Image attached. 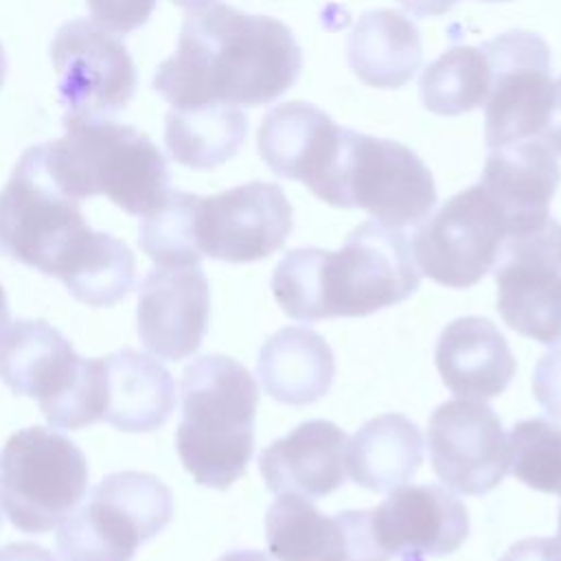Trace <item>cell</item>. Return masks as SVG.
Here are the masks:
<instances>
[{
  "instance_id": "f546056e",
  "label": "cell",
  "mask_w": 561,
  "mask_h": 561,
  "mask_svg": "<svg viewBox=\"0 0 561 561\" xmlns=\"http://www.w3.org/2000/svg\"><path fill=\"white\" fill-rule=\"evenodd\" d=\"M134 276L136 259L127 243L96 232L85 256L64 278V287L88 307H112L134 287Z\"/></svg>"
},
{
  "instance_id": "8d00e7d4",
  "label": "cell",
  "mask_w": 561,
  "mask_h": 561,
  "mask_svg": "<svg viewBox=\"0 0 561 561\" xmlns=\"http://www.w3.org/2000/svg\"><path fill=\"white\" fill-rule=\"evenodd\" d=\"M414 18H436L454 9L458 0H394Z\"/></svg>"
},
{
  "instance_id": "3957f363",
  "label": "cell",
  "mask_w": 561,
  "mask_h": 561,
  "mask_svg": "<svg viewBox=\"0 0 561 561\" xmlns=\"http://www.w3.org/2000/svg\"><path fill=\"white\" fill-rule=\"evenodd\" d=\"M64 131L44 142V153L57 182L79 202L105 195L127 215L145 217L167 197V158L140 129L68 112Z\"/></svg>"
},
{
  "instance_id": "5bb4252c",
  "label": "cell",
  "mask_w": 561,
  "mask_h": 561,
  "mask_svg": "<svg viewBox=\"0 0 561 561\" xmlns=\"http://www.w3.org/2000/svg\"><path fill=\"white\" fill-rule=\"evenodd\" d=\"M294 230L291 204L272 182H248L199 197L195 232L204 256L252 263L283 248Z\"/></svg>"
},
{
  "instance_id": "d4e9b609",
  "label": "cell",
  "mask_w": 561,
  "mask_h": 561,
  "mask_svg": "<svg viewBox=\"0 0 561 561\" xmlns=\"http://www.w3.org/2000/svg\"><path fill=\"white\" fill-rule=\"evenodd\" d=\"M346 57L362 83L381 90L401 88L423 59L419 28L399 11H366L348 35Z\"/></svg>"
},
{
  "instance_id": "e0dca14e",
  "label": "cell",
  "mask_w": 561,
  "mask_h": 561,
  "mask_svg": "<svg viewBox=\"0 0 561 561\" xmlns=\"http://www.w3.org/2000/svg\"><path fill=\"white\" fill-rule=\"evenodd\" d=\"M379 548L397 561H427L456 552L469 535L467 506L445 486H397L373 508Z\"/></svg>"
},
{
  "instance_id": "ac0fdd59",
  "label": "cell",
  "mask_w": 561,
  "mask_h": 561,
  "mask_svg": "<svg viewBox=\"0 0 561 561\" xmlns=\"http://www.w3.org/2000/svg\"><path fill=\"white\" fill-rule=\"evenodd\" d=\"M210 318V285L199 265L156 267L140 283L136 327L140 342L158 357H191Z\"/></svg>"
},
{
  "instance_id": "b9f144b4",
  "label": "cell",
  "mask_w": 561,
  "mask_h": 561,
  "mask_svg": "<svg viewBox=\"0 0 561 561\" xmlns=\"http://www.w3.org/2000/svg\"><path fill=\"white\" fill-rule=\"evenodd\" d=\"M557 533H559V541H561V508H559V528H557Z\"/></svg>"
},
{
  "instance_id": "f35d334b",
  "label": "cell",
  "mask_w": 561,
  "mask_h": 561,
  "mask_svg": "<svg viewBox=\"0 0 561 561\" xmlns=\"http://www.w3.org/2000/svg\"><path fill=\"white\" fill-rule=\"evenodd\" d=\"M9 327V302H7V294L0 285V333Z\"/></svg>"
},
{
  "instance_id": "ab89813d",
  "label": "cell",
  "mask_w": 561,
  "mask_h": 561,
  "mask_svg": "<svg viewBox=\"0 0 561 561\" xmlns=\"http://www.w3.org/2000/svg\"><path fill=\"white\" fill-rule=\"evenodd\" d=\"M173 4H178V7H182V9H204V7H208V4H213L215 0H171Z\"/></svg>"
},
{
  "instance_id": "484cf974",
  "label": "cell",
  "mask_w": 561,
  "mask_h": 561,
  "mask_svg": "<svg viewBox=\"0 0 561 561\" xmlns=\"http://www.w3.org/2000/svg\"><path fill=\"white\" fill-rule=\"evenodd\" d=\"M423 436L416 423L399 412L366 421L346 443V469L368 491H392L421 467Z\"/></svg>"
},
{
  "instance_id": "4dcf8cb0",
  "label": "cell",
  "mask_w": 561,
  "mask_h": 561,
  "mask_svg": "<svg viewBox=\"0 0 561 561\" xmlns=\"http://www.w3.org/2000/svg\"><path fill=\"white\" fill-rule=\"evenodd\" d=\"M508 471L535 491L561 495V425L539 416L517 421L508 436Z\"/></svg>"
},
{
  "instance_id": "ee69618b",
  "label": "cell",
  "mask_w": 561,
  "mask_h": 561,
  "mask_svg": "<svg viewBox=\"0 0 561 561\" xmlns=\"http://www.w3.org/2000/svg\"><path fill=\"white\" fill-rule=\"evenodd\" d=\"M0 526H2V513H0Z\"/></svg>"
},
{
  "instance_id": "836d02e7",
  "label": "cell",
  "mask_w": 561,
  "mask_h": 561,
  "mask_svg": "<svg viewBox=\"0 0 561 561\" xmlns=\"http://www.w3.org/2000/svg\"><path fill=\"white\" fill-rule=\"evenodd\" d=\"M500 561H561V541L550 537H530L513 543Z\"/></svg>"
},
{
  "instance_id": "d6a6232c",
  "label": "cell",
  "mask_w": 561,
  "mask_h": 561,
  "mask_svg": "<svg viewBox=\"0 0 561 561\" xmlns=\"http://www.w3.org/2000/svg\"><path fill=\"white\" fill-rule=\"evenodd\" d=\"M533 394L548 416L561 421V344L552 346L535 364Z\"/></svg>"
},
{
  "instance_id": "30bf717a",
  "label": "cell",
  "mask_w": 561,
  "mask_h": 561,
  "mask_svg": "<svg viewBox=\"0 0 561 561\" xmlns=\"http://www.w3.org/2000/svg\"><path fill=\"white\" fill-rule=\"evenodd\" d=\"M489 61L484 142L497 149L541 136L548 125L554 79L548 42L533 31H506L482 42Z\"/></svg>"
},
{
  "instance_id": "7c38bea8",
  "label": "cell",
  "mask_w": 561,
  "mask_h": 561,
  "mask_svg": "<svg viewBox=\"0 0 561 561\" xmlns=\"http://www.w3.org/2000/svg\"><path fill=\"white\" fill-rule=\"evenodd\" d=\"M57 96L70 114L110 118L136 92V68L125 44L96 24L77 18L61 24L50 44Z\"/></svg>"
},
{
  "instance_id": "5b68a950",
  "label": "cell",
  "mask_w": 561,
  "mask_h": 561,
  "mask_svg": "<svg viewBox=\"0 0 561 561\" xmlns=\"http://www.w3.org/2000/svg\"><path fill=\"white\" fill-rule=\"evenodd\" d=\"M0 381L37 401L55 430H81L103 421V359L81 357L46 320H15L0 333Z\"/></svg>"
},
{
  "instance_id": "277c9868",
  "label": "cell",
  "mask_w": 561,
  "mask_h": 561,
  "mask_svg": "<svg viewBox=\"0 0 561 561\" xmlns=\"http://www.w3.org/2000/svg\"><path fill=\"white\" fill-rule=\"evenodd\" d=\"M96 230L48 167L44 145L28 147L0 191V254L64 280Z\"/></svg>"
},
{
  "instance_id": "ba28073f",
  "label": "cell",
  "mask_w": 561,
  "mask_h": 561,
  "mask_svg": "<svg viewBox=\"0 0 561 561\" xmlns=\"http://www.w3.org/2000/svg\"><path fill=\"white\" fill-rule=\"evenodd\" d=\"M173 517V493L153 473H107L59 533L61 561H131Z\"/></svg>"
},
{
  "instance_id": "8992f818",
  "label": "cell",
  "mask_w": 561,
  "mask_h": 561,
  "mask_svg": "<svg viewBox=\"0 0 561 561\" xmlns=\"http://www.w3.org/2000/svg\"><path fill=\"white\" fill-rule=\"evenodd\" d=\"M313 285L316 320L362 318L410 298L421 272L408 237L373 219L335 252L313 248Z\"/></svg>"
},
{
  "instance_id": "7402d4cb",
  "label": "cell",
  "mask_w": 561,
  "mask_h": 561,
  "mask_svg": "<svg viewBox=\"0 0 561 561\" xmlns=\"http://www.w3.org/2000/svg\"><path fill=\"white\" fill-rule=\"evenodd\" d=\"M443 383L460 399H493L515 377L517 362L500 329L482 316L451 320L434 351Z\"/></svg>"
},
{
  "instance_id": "52a82bcc",
  "label": "cell",
  "mask_w": 561,
  "mask_h": 561,
  "mask_svg": "<svg viewBox=\"0 0 561 561\" xmlns=\"http://www.w3.org/2000/svg\"><path fill=\"white\" fill-rule=\"evenodd\" d=\"M335 208H362L390 228L423 224L436 206L427 164L403 142L342 129L337 160L316 195Z\"/></svg>"
},
{
  "instance_id": "7a4b0ae2",
  "label": "cell",
  "mask_w": 561,
  "mask_h": 561,
  "mask_svg": "<svg viewBox=\"0 0 561 561\" xmlns=\"http://www.w3.org/2000/svg\"><path fill=\"white\" fill-rule=\"evenodd\" d=\"M256 405V381L237 359L202 355L184 368L175 447L197 484L224 491L245 473Z\"/></svg>"
},
{
  "instance_id": "e575fe53",
  "label": "cell",
  "mask_w": 561,
  "mask_h": 561,
  "mask_svg": "<svg viewBox=\"0 0 561 561\" xmlns=\"http://www.w3.org/2000/svg\"><path fill=\"white\" fill-rule=\"evenodd\" d=\"M0 561H57L50 550L33 541H15L0 548Z\"/></svg>"
},
{
  "instance_id": "f1b7e54d",
  "label": "cell",
  "mask_w": 561,
  "mask_h": 561,
  "mask_svg": "<svg viewBox=\"0 0 561 561\" xmlns=\"http://www.w3.org/2000/svg\"><path fill=\"white\" fill-rule=\"evenodd\" d=\"M199 195L169 191L167 197L142 217L138 243L160 267H186L202 261L195 217Z\"/></svg>"
},
{
  "instance_id": "74e56055",
  "label": "cell",
  "mask_w": 561,
  "mask_h": 561,
  "mask_svg": "<svg viewBox=\"0 0 561 561\" xmlns=\"http://www.w3.org/2000/svg\"><path fill=\"white\" fill-rule=\"evenodd\" d=\"M217 561H272V559L259 550H232L219 557Z\"/></svg>"
},
{
  "instance_id": "7bdbcfd3",
  "label": "cell",
  "mask_w": 561,
  "mask_h": 561,
  "mask_svg": "<svg viewBox=\"0 0 561 561\" xmlns=\"http://www.w3.org/2000/svg\"><path fill=\"white\" fill-rule=\"evenodd\" d=\"M482 2H508V0H482Z\"/></svg>"
},
{
  "instance_id": "60d3db41",
  "label": "cell",
  "mask_w": 561,
  "mask_h": 561,
  "mask_svg": "<svg viewBox=\"0 0 561 561\" xmlns=\"http://www.w3.org/2000/svg\"><path fill=\"white\" fill-rule=\"evenodd\" d=\"M4 75H7V57H4V48L0 44V88L4 83Z\"/></svg>"
},
{
  "instance_id": "1f68e13d",
  "label": "cell",
  "mask_w": 561,
  "mask_h": 561,
  "mask_svg": "<svg viewBox=\"0 0 561 561\" xmlns=\"http://www.w3.org/2000/svg\"><path fill=\"white\" fill-rule=\"evenodd\" d=\"M96 24L116 35H127L151 18L158 0H85Z\"/></svg>"
},
{
  "instance_id": "6da1fadb",
  "label": "cell",
  "mask_w": 561,
  "mask_h": 561,
  "mask_svg": "<svg viewBox=\"0 0 561 561\" xmlns=\"http://www.w3.org/2000/svg\"><path fill=\"white\" fill-rule=\"evenodd\" d=\"M300 70L302 50L287 24L213 2L186 15L178 50L158 66L153 90L173 107H259L283 96Z\"/></svg>"
},
{
  "instance_id": "4fadbf2b",
  "label": "cell",
  "mask_w": 561,
  "mask_h": 561,
  "mask_svg": "<svg viewBox=\"0 0 561 561\" xmlns=\"http://www.w3.org/2000/svg\"><path fill=\"white\" fill-rule=\"evenodd\" d=\"M493 272L502 320L539 344L561 342V224L506 239Z\"/></svg>"
},
{
  "instance_id": "9a60e30c",
  "label": "cell",
  "mask_w": 561,
  "mask_h": 561,
  "mask_svg": "<svg viewBox=\"0 0 561 561\" xmlns=\"http://www.w3.org/2000/svg\"><path fill=\"white\" fill-rule=\"evenodd\" d=\"M427 447L438 480L462 495H484L508 473V440L484 401L440 403L430 416Z\"/></svg>"
},
{
  "instance_id": "603a6c76",
  "label": "cell",
  "mask_w": 561,
  "mask_h": 561,
  "mask_svg": "<svg viewBox=\"0 0 561 561\" xmlns=\"http://www.w3.org/2000/svg\"><path fill=\"white\" fill-rule=\"evenodd\" d=\"M256 375L274 401L309 405L322 399L333 386V351L313 329L285 327L261 346Z\"/></svg>"
},
{
  "instance_id": "d590c367",
  "label": "cell",
  "mask_w": 561,
  "mask_h": 561,
  "mask_svg": "<svg viewBox=\"0 0 561 561\" xmlns=\"http://www.w3.org/2000/svg\"><path fill=\"white\" fill-rule=\"evenodd\" d=\"M541 138L550 145V149L561 156V77L554 81V101L548 125L541 131Z\"/></svg>"
},
{
  "instance_id": "83f0119b",
  "label": "cell",
  "mask_w": 561,
  "mask_h": 561,
  "mask_svg": "<svg viewBox=\"0 0 561 561\" xmlns=\"http://www.w3.org/2000/svg\"><path fill=\"white\" fill-rule=\"evenodd\" d=\"M489 61L480 46H454L421 75V101L438 116H460L482 107L489 94Z\"/></svg>"
},
{
  "instance_id": "4316f807",
  "label": "cell",
  "mask_w": 561,
  "mask_h": 561,
  "mask_svg": "<svg viewBox=\"0 0 561 561\" xmlns=\"http://www.w3.org/2000/svg\"><path fill=\"white\" fill-rule=\"evenodd\" d=\"M245 136L248 116L230 103L173 107L164 116L169 156L195 171H208L234 158Z\"/></svg>"
},
{
  "instance_id": "8fae6325",
  "label": "cell",
  "mask_w": 561,
  "mask_h": 561,
  "mask_svg": "<svg viewBox=\"0 0 561 561\" xmlns=\"http://www.w3.org/2000/svg\"><path fill=\"white\" fill-rule=\"evenodd\" d=\"M506 237L500 208L480 184H473L419 224L412 254L425 276L465 289L495 267Z\"/></svg>"
},
{
  "instance_id": "cb8c5ba5",
  "label": "cell",
  "mask_w": 561,
  "mask_h": 561,
  "mask_svg": "<svg viewBox=\"0 0 561 561\" xmlns=\"http://www.w3.org/2000/svg\"><path fill=\"white\" fill-rule=\"evenodd\" d=\"M105 362V414L103 421L121 432H153L175 410V381L151 355L121 348Z\"/></svg>"
},
{
  "instance_id": "44dd1931",
  "label": "cell",
  "mask_w": 561,
  "mask_h": 561,
  "mask_svg": "<svg viewBox=\"0 0 561 561\" xmlns=\"http://www.w3.org/2000/svg\"><path fill=\"white\" fill-rule=\"evenodd\" d=\"M346 443V434L335 423L305 421L261 451L259 471L276 495L318 500L342 486Z\"/></svg>"
},
{
  "instance_id": "ffe728a7",
  "label": "cell",
  "mask_w": 561,
  "mask_h": 561,
  "mask_svg": "<svg viewBox=\"0 0 561 561\" xmlns=\"http://www.w3.org/2000/svg\"><path fill=\"white\" fill-rule=\"evenodd\" d=\"M342 129L313 103L287 101L263 116L256 145L274 175L298 180L318 195L337 160Z\"/></svg>"
},
{
  "instance_id": "2e32d148",
  "label": "cell",
  "mask_w": 561,
  "mask_h": 561,
  "mask_svg": "<svg viewBox=\"0 0 561 561\" xmlns=\"http://www.w3.org/2000/svg\"><path fill=\"white\" fill-rule=\"evenodd\" d=\"M274 561H390L373 533V511L324 515L311 500L278 495L265 513Z\"/></svg>"
},
{
  "instance_id": "d6986e66",
  "label": "cell",
  "mask_w": 561,
  "mask_h": 561,
  "mask_svg": "<svg viewBox=\"0 0 561 561\" xmlns=\"http://www.w3.org/2000/svg\"><path fill=\"white\" fill-rule=\"evenodd\" d=\"M561 182L557 153L541 138L489 149L480 186L500 208L506 239L539 230L550 219V199Z\"/></svg>"
},
{
  "instance_id": "9c48e42d",
  "label": "cell",
  "mask_w": 561,
  "mask_h": 561,
  "mask_svg": "<svg viewBox=\"0 0 561 561\" xmlns=\"http://www.w3.org/2000/svg\"><path fill=\"white\" fill-rule=\"evenodd\" d=\"M88 478L85 454L57 430H18L0 451V502L22 533L59 526L85 497Z\"/></svg>"
}]
</instances>
